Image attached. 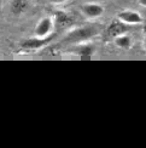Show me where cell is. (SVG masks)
<instances>
[{"mask_svg":"<svg viewBox=\"0 0 146 148\" xmlns=\"http://www.w3.org/2000/svg\"><path fill=\"white\" fill-rule=\"evenodd\" d=\"M70 51L72 53L77 55V56L81 57H89L95 52V47L93 44H89V42H77V44L70 49Z\"/></svg>","mask_w":146,"mask_h":148,"instance_id":"obj_6","label":"cell"},{"mask_svg":"<svg viewBox=\"0 0 146 148\" xmlns=\"http://www.w3.org/2000/svg\"><path fill=\"white\" fill-rule=\"evenodd\" d=\"M50 1H51L52 4H63V3L66 1V0H50Z\"/></svg>","mask_w":146,"mask_h":148,"instance_id":"obj_8","label":"cell"},{"mask_svg":"<svg viewBox=\"0 0 146 148\" xmlns=\"http://www.w3.org/2000/svg\"><path fill=\"white\" fill-rule=\"evenodd\" d=\"M97 34V30L94 28L89 27H82V28H76L68 34L66 40L68 41H75V42H82L84 40H87L91 36H93Z\"/></svg>","mask_w":146,"mask_h":148,"instance_id":"obj_1","label":"cell"},{"mask_svg":"<svg viewBox=\"0 0 146 148\" xmlns=\"http://www.w3.org/2000/svg\"><path fill=\"white\" fill-rule=\"evenodd\" d=\"M145 47H146V41H145Z\"/></svg>","mask_w":146,"mask_h":148,"instance_id":"obj_10","label":"cell"},{"mask_svg":"<svg viewBox=\"0 0 146 148\" xmlns=\"http://www.w3.org/2000/svg\"><path fill=\"white\" fill-rule=\"evenodd\" d=\"M81 12L89 20H94L104 14V6L97 3H86L81 5Z\"/></svg>","mask_w":146,"mask_h":148,"instance_id":"obj_5","label":"cell"},{"mask_svg":"<svg viewBox=\"0 0 146 148\" xmlns=\"http://www.w3.org/2000/svg\"><path fill=\"white\" fill-rule=\"evenodd\" d=\"M117 20L126 26H135L143 23V16L135 10H123L117 15Z\"/></svg>","mask_w":146,"mask_h":148,"instance_id":"obj_2","label":"cell"},{"mask_svg":"<svg viewBox=\"0 0 146 148\" xmlns=\"http://www.w3.org/2000/svg\"><path fill=\"white\" fill-rule=\"evenodd\" d=\"M54 36L56 34H50L45 36V38H39V36H35L33 39H28V40H24L21 46L23 49H26V50H36V49H41L46 46L47 44H50V42L54 39Z\"/></svg>","mask_w":146,"mask_h":148,"instance_id":"obj_3","label":"cell"},{"mask_svg":"<svg viewBox=\"0 0 146 148\" xmlns=\"http://www.w3.org/2000/svg\"><path fill=\"white\" fill-rule=\"evenodd\" d=\"M52 32H53V18L52 17H42L34 29L35 36H39V38H45V36L52 34Z\"/></svg>","mask_w":146,"mask_h":148,"instance_id":"obj_4","label":"cell"},{"mask_svg":"<svg viewBox=\"0 0 146 148\" xmlns=\"http://www.w3.org/2000/svg\"><path fill=\"white\" fill-rule=\"evenodd\" d=\"M115 45L120 49H128L132 45V38L127 34H118L115 36Z\"/></svg>","mask_w":146,"mask_h":148,"instance_id":"obj_7","label":"cell"},{"mask_svg":"<svg viewBox=\"0 0 146 148\" xmlns=\"http://www.w3.org/2000/svg\"><path fill=\"white\" fill-rule=\"evenodd\" d=\"M139 5H141L143 8H146V0H138Z\"/></svg>","mask_w":146,"mask_h":148,"instance_id":"obj_9","label":"cell"}]
</instances>
